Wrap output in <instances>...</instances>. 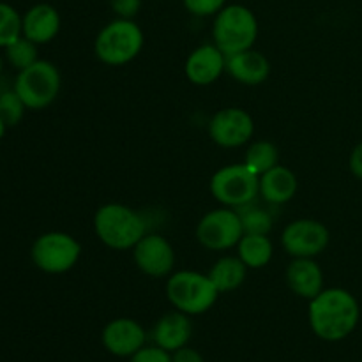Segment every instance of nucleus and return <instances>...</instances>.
<instances>
[{
	"instance_id": "obj_1",
	"label": "nucleus",
	"mask_w": 362,
	"mask_h": 362,
	"mask_svg": "<svg viewBox=\"0 0 362 362\" xmlns=\"http://www.w3.org/2000/svg\"><path fill=\"white\" fill-rule=\"evenodd\" d=\"M310 327L327 343L349 338L361 320V306L352 292L345 288H324L310 300Z\"/></svg>"
},
{
	"instance_id": "obj_2",
	"label": "nucleus",
	"mask_w": 362,
	"mask_h": 362,
	"mask_svg": "<svg viewBox=\"0 0 362 362\" xmlns=\"http://www.w3.org/2000/svg\"><path fill=\"white\" fill-rule=\"evenodd\" d=\"M94 230L105 246L117 251L133 250L147 226L141 216L122 204H106L94 216Z\"/></svg>"
},
{
	"instance_id": "obj_3",
	"label": "nucleus",
	"mask_w": 362,
	"mask_h": 362,
	"mask_svg": "<svg viewBox=\"0 0 362 362\" xmlns=\"http://www.w3.org/2000/svg\"><path fill=\"white\" fill-rule=\"evenodd\" d=\"M258 37V21L253 11L240 4H226L214 16L212 39L225 57L253 48Z\"/></svg>"
},
{
	"instance_id": "obj_4",
	"label": "nucleus",
	"mask_w": 362,
	"mask_h": 362,
	"mask_svg": "<svg viewBox=\"0 0 362 362\" xmlns=\"http://www.w3.org/2000/svg\"><path fill=\"white\" fill-rule=\"evenodd\" d=\"M144 48V32L134 20L110 21L101 28L94 42L98 59L106 66H124L140 55Z\"/></svg>"
},
{
	"instance_id": "obj_5",
	"label": "nucleus",
	"mask_w": 362,
	"mask_h": 362,
	"mask_svg": "<svg viewBox=\"0 0 362 362\" xmlns=\"http://www.w3.org/2000/svg\"><path fill=\"white\" fill-rule=\"evenodd\" d=\"M218 288L209 274L194 271H180L168 278L166 297L175 310L186 315H202L218 300Z\"/></svg>"
},
{
	"instance_id": "obj_6",
	"label": "nucleus",
	"mask_w": 362,
	"mask_h": 362,
	"mask_svg": "<svg viewBox=\"0 0 362 362\" xmlns=\"http://www.w3.org/2000/svg\"><path fill=\"white\" fill-rule=\"evenodd\" d=\"M13 88L27 108L42 110L52 105L59 95L60 73L48 60H37L27 69L20 71Z\"/></svg>"
},
{
	"instance_id": "obj_7",
	"label": "nucleus",
	"mask_w": 362,
	"mask_h": 362,
	"mask_svg": "<svg viewBox=\"0 0 362 362\" xmlns=\"http://www.w3.org/2000/svg\"><path fill=\"white\" fill-rule=\"evenodd\" d=\"M211 193L225 207L240 209L253 204L260 193V177L255 175L246 165H228L212 175Z\"/></svg>"
},
{
	"instance_id": "obj_8",
	"label": "nucleus",
	"mask_w": 362,
	"mask_h": 362,
	"mask_svg": "<svg viewBox=\"0 0 362 362\" xmlns=\"http://www.w3.org/2000/svg\"><path fill=\"white\" fill-rule=\"evenodd\" d=\"M32 262L48 274H62L76 265L81 246L73 235L64 232H48L37 237L32 246Z\"/></svg>"
},
{
	"instance_id": "obj_9",
	"label": "nucleus",
	"mask_w": 362,
	"mask_h": 362,
	"mask_svg": "<svg viewBox=\"0 0 362 362\" xmlns=\"http://www.w3.org/2000/svg\"><path fill=\"white\" fill-rule=\"evenodd\" d=\"M243 221L237 211L216 209L205 214L197 226V239L211 251H225L235 247L243 239Z\"/></svg>"
},
{
	"instance_id": "obj_10",
	"label": "nucleus",
	"mask_w": 362,
	"mask_h": 362,
	"mask_svg": "<svg viewBox=\"0 0 362 362\" xmlns=\"http://www.w3.org/2000/svg\"><path fill=\"white\" fill-rule=\"evenodd\" d=\"M331 235L324 223L315 219H297L283 230L281 244L293 258H313L327 247Z\"/></svg>"
},
{
	"instance_id": "obj_11",
	"label": "nucleus",
	"mask_w": 362,
	"mask_h": 362,
	"mask_svg": "<svg viewBox=\"0 0 362 362\" xmlns=\"http://www.w3.org/2000/svg\"><path fill=\"white\" fill-rule=\"evenodd\" d=\"M255 124L250 113L243 108H225L214 113L209 122V134L219 147L235 148L250 141Z\"/></svg>"
},
{
	"instance_id": "obj_12",
	"label": "nucleus",
	"mask_w": 362,
	"mask_h": 362,
	"mask_svg": "<svg viewBox=\"0 0 362 362\" xmlns=\"http://www.w3.org/2000/svg\"><path fill=\"white\" fill-rule=\"evenodd\" d=\"M133 258L136 267L152 278H165L175 265L172 244L159 233H145L133 247Z\"/></svg>"
},
{
	"instance_id": "obj_13",
	"label": "nucleus",
	"mask_w": 362,
	"mask_h": 362,
	"mask_svg": "<svg viewBox=\"0 0 362 362\" xmlns=\"http://www.w3.org/2000/svg\"><path fill=\"white\" fill-rule=\"evenodd\" d=\"M101 341L106 352L115 357L129 359L145 346L147 332L141 327L140 322L133 320V318H115L105 325Z\"/></svg>"
},
{
	"instance_id": "obj_14",
	"label": "nucleus",
	"mask_w": 362,
	"mask_h": 362,
	"mask_svg": "<svg viewBox=\"0 0 362 362\" xmlns=\"http://www.w3.org/2000/svg\"><path fill=\"white\" fill-rule=\"evenodd\" d=\"M223 71H226V57L216 45L198 46L186 60L187 80L198 87L214 83Z\"/></svg>"
},
{
	"instance_id": "obj_15",
	"label": "nucleus",
	"mask_w": 362,
	"mask_h": 362,
	"mask_svg": "<svg viewBox=\"0 0 362 362\" xmlns=\"http://www.w3.org/2000/svg\"><path fill=\"white\" fill-rule=\"evenodd\" d=\"M151 336L156 346L170 354L182 349V346H187L191 336H193V324H191L189 315L179 310L163 315L156 322Z\"/></svg>"
},
{
	"instance_id": "obj_16",
	"label": "nucleus",
	"mask_w": 362,
	"mask_h": 362,
	"mask_svg": "<svg viewBox=\"0 0 362 362\" xmlns=\"http://www.w3.org/2000/svg\"><path fill=\"white\" fill-rule=\"evenodd\" d=\"M60 30V14L49 4H35L21 16V35L35 45H46Z\"/></svg>"
},
{
	"instance_id": "obj_17",
	"label": "nucleus",
	"mask_w": 362,
	"mask_h": 362,
	"mask_svg": "<svg viewBox=\"0 0 362 362\" xmlns=\"http://www.w3.org/2000/svg\"><path fill=\"white\" fill-rule=\"evenodd\" d=\"M286 283L296 296L311 300L324 290V272L313 258H293L286 269Z\"/></svg>"
},
{
	"instance_id": "obj_18",
	"label": "nucleus",
	"mask_w": 362,
	"mask_h": 362,
	"mask_svg": "<svg viewBox=\"0 0 362 362\" xmlns=\"http://www.w3.org/2000/svg\"><path fill=\"white\" fill-rule=\"evenodd\" d=\"M226 71L239 83L260 85L269 78L271 64L264 53L250 48L235 53V55L226 57Z\"/></svg>"
},
{
	"instance_id": "obj_19",
	"label": "nucleus",
	"mask_w": 362,
	"mask_h": 362,
	"mask_svg": "<svg viewBox=\"0 0 362 362\" xmlns=\"http://www.w3.org/2000/svg\"><path fill=\"white\" fill-rule=\"evenodd\" d=\"M297 177L290 168L276 165L260 175V194L272 205H281L292 200L297 193Z\"/></svg>"
},
{
	"instance_id": "obj_20",
	"label": "nucleus",
	"mask_w": 362,
	"mask_h": 362,
	"mask_svg": "<svg viewBox=\"0 0 362 362\" xmlns=\"http://www.w3.org/2000/svg\"><path fill=\"white\" fill-rule=\"evenodd\" d=\"M246 274L247 267L239 257H225L216 262L214 267L209 272V278L219 293H225L239 288L246 279Z\"/></svg>"
},
{
	"instance_id": "obj_21",
	"label": "nucleus",
	"mask_w": 362,
	"mask_h": 362,
	"mask_svg": "<svg viewBox=\"0 0 362 362\" xmlns=\"http://www.w3.org/2000/svg\"><path fill=\"white\" fill-rule=\"evenodd\" d=\"M274 247L267 235L244 233L237 244V257L244 262L247 269H262L271 262Z\"/></svg>"
},
{
	"instance_id": "obj_22",
	"label": "nucleus",
	"mask_w": 362,
	"mask_h": 362,
	"mask_svg": "<svg viewBox=\"0 0 362 362\" xmlns=\"http://www.w3.org/2000/svg\"><path fill=\"white\" fill-rule=\"evenodd\" d=\"M279 161V152L274 144L271 141H255L246 152L244 165L255 173V175H264L271 168H274Z\"/></svg>"
},
{
	"instance_id": "obj_23",
	"label": "nucleus",
	"mask_w": 362,
	"mask_h": 362,
	"mask_svg": "<svg viewBox=\"0 0 362 362\" xmlns=\"http://www.w3.org/2000/svg\"><path fill=\"white\" fill-rule=\"evenodd\" d=\"M240 221H243L244 233H258L267 235L272 230V216L260 207H251V204L244 205L239 211Z\"/></svg>"
},
{
	"instance_id": "obj_24",
	"label": "nucleus",
	"mask_w": 362,
	"mask_h": 362,
	"mask_svg": "<svg viewBox=\"0 0 362 362\" xmlns=\"http://www.w3.org/2000/svg\"><path fill=\"white\" fill-rule=\"evenodd\" d=\"M6 57L9 60V64L13 67H16L18 71L27 69L28 66H32L34 62H37V45L32 42L30 39L23 37L21 35L20 39L9 45L6 48Z\"/></svg>"
},
{
	"instance_id": "obj_25",
	"label": "nucleus",
	"mask_w": 362,
	"mask_h": 362,
	"mask_svg": "<svg viewBox=\"0 0 362 362\" xmlns=\"http://www.w3.org/2000/svg\"><path fill=\"white\" fill-rule=\"evenodd\" d=\"M21 37V16L13 6L0 2V48H7Z\"/></svg>"
},
{
	"instance_id": "obj_26",
	"label": "nucleus",
	"mask_w": 362,
	"mask_h": 362,
	"mask_svg": "<svg viewBox=\"0 0 362 362\" xmlns=\"http://www.w3.org/2000/svg\"><path fill=\"white\" fill-rule=\"evenodd\" d=\"M25 110H27V106H25V103L21 101V98L16 94L14 88L4 90L0 94V119L4 120L7 127L20 124V120L23 119Z\"/></svg>"
},
{
	"instance_id": "obj_27",
	"label": "nucleus",
	"mask_w": 362,
	"mask_h": 362,
	"mask_svg": "<svg viewBox=\"0 0 362 362\" xmlns=\"http://www.w3.org/2000/svg\"><path fill=\"white\" fill-rule=\"evenodd\" d=\"M182 4L193 16L207 18L216 16L226 6V0H182Z\"/></svg>"
},
{
	"instance_id": "obj_28",
	"label": "nucleus",
	"mask_w": 362,
	"mask_h": 362,
	"mask_svg": "<svg viewBox=\"0 0 362 362\" xmlns=\"http://www.w3.org/2000/svg\"><path fill=\"white\" fill-rule=\"evenodd\" d=\"M129 362H172V354L156 345H145L144 349L129 357Z\"/></svg>"
},
{
	"instance_id": "obj_29",
	"label": "nucleus",
	"mask_w": 362,
	"mask_h": 362,
	"mask_svg": "<svg viewBox=\"0 0 362 362\" xmlns=\"http://www.w3.org/2000/svg\"><path fill=\"white\" fill-rule=\"evenodd\" d=\"M141 2H144V0H110V6H112L117 18L134 20V16L140 13Z\"/></svg>"
},
{
	"instance_id": "obj_30",
	"label": "nucleus",
	"mask_w": 362,
	"mask_h": 362,
	"mask_svg": "<svg viewBox=\"0 0 362 362\" xmlns=\"http://www.w3.org/2000/svg\"><path fill=\"white\" fill-rule=\"evenodd\" d=\"M172 362H205L204 356L191 346H182L172 354Z\"/></svg>"
},
{
	"instance_id": "obj_31",
	"label": "nucleus",
	"mask_w": 362,
	"mask_h": 362,
	"mask_svg": "<svg viewBox=\"0 0 362 362\" xmlns=\"http://www.w3.org/2000/svg\"><path fill=\"white\" fill-rule=\"evenodd\" d=\"M349 165H350V172H352V175L362 180V141L359 145L354 147L352 154H350Z\"/></svg>"
},
{
	"instance_id": "obj_32",
	"label": "nucleus",
	"mask_w": 362,
	"mask_h": 362,
	"mask_svg": "<svg viewBox=\"0 0 362 362\" xmlns=\"http://www.w3.org/2000/svg\"><path fill=\"white\" fill-rule=\"evenodd\" d=\"M6 124H4V120L2 119H0V138H2L4 136V133H6Z\"/></svg>"
},
{
	"instance_id": "obj_33",
	"label": "nucleus",
	"mask_w": 362,
	"mask_h": 362,
	"mask_svg": "<svg viewBox=\"0 0 362 362\" xmlns=\"http://www.w3.org/2000/svg\"><path fill=\"white\" fill-rule=\"evenodd\" d=\"M0 74H2V57H0Z\"/></svg>"
}]
</instances>
